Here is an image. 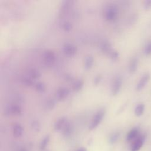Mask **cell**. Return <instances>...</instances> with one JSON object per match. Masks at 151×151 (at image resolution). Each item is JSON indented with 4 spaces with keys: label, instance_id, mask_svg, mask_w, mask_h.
Here are the masks:
<instances>
[{
    "label": "cell",
    "instance_id": "6da1fadb",
    "mask_svg": "<svg viewBox=\"0 0 151 151\" xmlns=\"http://www.w3.org/2000/svg\"><path fill=\"white\" fill-rule=\"evenodd\" d=\"M119 16V9L115 4H110L106 7L104 11V17L108 21L116 20Z\"/></svg>",
    "mask_w": 151,
    "mask_h": 151
},
{
    "label": "cell",
    "instance_id": "7a4b0ae2",
    "mask_svg": "<svg viewBox=\"0 0 151 151\" xmlns=\"http://www.w3.org/2000/svg\"><path fill=\"white\" fill-rule=\"evenodd\" d=\"M105 113H106L105 110L102 109L99 110L96 113V115L93 117V119L89 126V130H92L94 129L95 128H96L99 126V125L102 121V120L104 116Z\"/></svg>",
    "mask_w": 151,
    "mask_h": 151
},
{
    "label": "cell",
    "instance_id": "3957f363",
    "mask_svg": "<svg viewBox=\"0 0 151 151\" xmlns=\"http://www.w3.org/2000/svg\"><path fill=\"white\" fill-rule=\"evenodd\" d=\"M122 83L123 80L120 76H117L115 77L111 87L112 94L113 96H116L119 93L122 86Z\"/></svg>",
    "mask_w": 151,
    "mask_h": 151
},
{
    "label": "cell",
    "instance_id": "277c9868",
    "mask_svg": "<svg viewBox=\"0 0 151 151\" xmlns=\"http://www.w3.org/2000/svg\"><path fill=\"white\" fill-rule=\"evenodd\" d=\"M145 138V135H139L137 138L133 140V142L130 146V151H139L142 147Z\"/></svg>",
    "mask_w": 151,
    "mask_h": 151
},
{
    "label": "cell",
    "instance_id": "5b68a950",
    "mask_svg": "<svg viewBox=\"0 0 151 151\" xmlns=\"http://www.w3.org/2000/svg\"><path fill=\"white\" fill-rule=\"evenodd\" d=\"M43 60L46 66H51L53 65L56 60L54 52L51 50H46L43 54Z\"/></svg>",
    "mask_w": 151,
    "mask_h": 151
},
{
    "label": "cell",
    "instance_id": "8992f818",
    "mask_svg": "<svg viewBox=\"0 0 151 151\" xmlns=\"http://www.w3.org/2000/svg\"><path fill=\"white\" fill-rule=\"evenodd\" d=\"M22 113L21 107L18 104H12L7 106L4 109V114L6 115L19 116Z\"/></svg>",
    "mask_w": 151,
    "mask_h": 151
},
{
    "label": "cell",
    "instance_id": "52a82bcc",
    "mask_svg": "<svg viewBox=\"0 0 151 151\" xmlns=\"http://www.w3.org/2000/svg\"><path fill=\"white\" fill-rule=\"evenodd\" d=\"M64 54L69 57L74 56L77 52V47L71 43H66L63 45L62 48Z\"/></svg>",
    "mask_w": 151,
    "mask_h": 151
},
{
    "label": "cell",
    "instance_id": "ba28073f",
    "mask_svg": "<svg viewBox=\"0 0 151 151\" xmlns=\"http://www.w3.org/2000/svg\"><path fill=\"white\" fill-rule=\"evenodd\" d=\"M70 94V90L66 87H59L56 93V99L59 101H62L65 100Z\"/></svg>",
    "mask_w": 151,
    "mask_h": 151
},
{
    "label": "cell",
    "instance_id": "9c48e42d",
    "mask_svg": "<svg viewBox=\"0 0 151 151\" xmlns=\"http://www.w3.org/2000/svg\"><path fill=\"white\" fill-rule=\"evenodd\" d=\"M150 79V74L149 73L144 74L136 85V90L137 91H141L147 84Z\"/></svg>",
    "mask_w": 151,
    "mask_h": 151
},
{
    "label": "cell",
    "instance_id": "30bf717a",
    "mask_svg": "<svg viewBox=\"0 0 151 151\" xmlns=\"http://www.w3.org/2000/svg\"><path fill=\"white\" fill-rule=\"evenodd\" d=\"M100 49L103 53L108 55H109L110 53L113 50L112 49V46L111 43L107 40L103 41L100 43Z\"/></svg>",
    "mask_w": 151,
    "mask_h": 151
},
{
    "label": "cell",
    "instance_id": "8fae6325",
    "mask_svg": "<svg viewBox=\"0 0 151 151\" xmlns=\"http://www.w3.org/2000/svg\"><path fill=\"white\" fill-rule=\"evenodd\" d=\"M67 122L68 120L66 117L59 118L54 125V130L56 131H62Z\"/></svg>",
    "mask_w": 151,
    "mask_h": 151
},
{
    "label": "cell",
    "instance_id": "7c38bea8",
    "mask_svg": "<svg viewBox=\"0 0 151 151\" xmlns=\"http://www.w3.org/2000/svg\"><path fill=\"white\" fill-rule=\"evenodd\" d=\"M139 136V129L138 127H136L131 129L126 136V140L128 142L133 141L136 138H137Z\"/></svg>",
    "mask_w": 151,
    "mask_h": 151
},
{
    "label": "cell",
    "instance_id": "4fadbf2b",
    "mask_svg": "<svg viewBox=\"0 0 151 151\" xmlns=\"http://www.w3.org/2000/svg\"><path fill=\"white\" fill-rule=\"evenodd\" d=\"M23 132L24 129L20 124L16 123L14 125L13 127V134L15 137L19 138L21 137L23 134Z\"/></svg>",
    "mask_w": 151,
    "mask_h": 151
},
{
    "label": "cell",
    "instance_id": "5bb4252c",
    "mask_svg": "<svg viewBox=\"0 0 151 151\" xmlns=\"http://www.w3.org/2000/svg\"><path fill=\"white\" fill-rule=\"evenodd\" d=\"M62 134L64 137H69L72 135L73 132V127L72 123L70 122H67L63 129L62 130Z\"/></svg>",
    "mask_w": 151,
    "mask_h": 151
},
{
    "label": "cell",
    "instance_id": "9a60e30c",
    "mask_svg": "<svg viewBox=\"0 0 151 151\" xmlns=\"http://www.w3.org/2000/svg\"><path fill=\"white\" fill-rule=\"evenodd\" d=\"M138 67V59L137 57H133L130 62L129 65V72L131 74L135 73Z\"/></svg>",
    "mask_w": 151,
    "mask_h": 151
},
{
    "label": "cell",
    "instance_id": "2e32d148",
    "mask_svg": "<svg viewBox=\"0 0 151 151\" xmlns=\"http://www.w3.org/2000/svg\"><path fill=\"white\" fill-rule=\"evenodd\" d=\"M94 58L92 55H88L84 59V66L86 70H90L93 65Z\"/></svg>",
    "mask_w": 151,
    "mask_h": 151
},
{
    "label": "cell",
    "instance_id": "e0dca14e",
    "mask_svg": "<svg viewBox=\"0 0 151 151\" xmlns=\"http://www.w3.org/2000/svg\"><path fill=\"white\" fill-rule=\"evenodd\" d=\"M29 74V76H30L31 78H32L34 80L39 79L42 76L40 72L36 68H31V69H30Z\"/></svg>",
    "mask_w": 151,
    "mask_h": 151
},
{
    "label": "cell",
    "instance_id": "ac0fdd59",
    "mask_svg": "<svg viewBox=\"0 0 151 151\" xmlns=\"http://www.w3.org/2000/svg\"><path fill=\"white\" fill-rule=\"evenodd\" d=\"M84 86V81L82 79L77 80L72 85V89L74 92H79L82 90Z\"/></svg>",
    "mask_w": 151,
    "mask_h": 151
},
{
    "label": "cell",
    "instance_id": "d6986e66",
    "mask_svg": "<svg viewBox=\"0 0 151 151\" xmlns=\"http://www.w3.org/2000/svg\"><path fill=\"white\" fill-rule=\"evenodd\" d=\"M21 83L26 86L30 87L33 85H35L36 83L34 82V80L31 78L30 76H26V77H23L21 79Z\"/></svg>",
    "mask_w": 151,
    "mask_h": 151
},
{
    "label": "cell",
    "instance_id": "ffe728a7",
    "mask_svg": "<svg viewBox=\"0 0 151 151\" xmlns=\"http://www.w3.org/2000/svg\"><path fill=\"white\" fill-rule=\"evenodd\" d=\"M145 104H143V103H140L138 104L135 108V110H134V113L135 115L136 116H140L143 114V112L145 111Z\"/></svg>",
    "mask_w": 151,
    "mask_h": 151
},
{
    "label": "cell",
    "instance_id": "44dd1931",
    "mask_svg": "<svg viewBox=\"0 0 151 151\" xmlns=\"http://www.w3.org/2000/svg\"><path fill=\"white\" fill-rule=\"evenodd\" d=\"M56 99H54L53 98H50L47 100V102L45 104V107L47 110H51L54 109V107L56 106Z\"/></svg>",
    "mask_w": 151,
    "mask_h": 151
},
{
    "label": "cell",
    "instance_id": "7402d4cb",
    "mask_svg": "<svg viewBox=\"0 0 151 151\" xmlns=\"http://www.w3.org/2000/svg\"><path fill=\"white\" fill-rule=\"evenodd\" d=\"M35 89L38 92L43 93L46 90V84L42 82H38L35 84Z\"/></svg>",
    "mask_w": 151,
    "mask_h": 151
},
{
    "label": "cell",
    "instance_id": "603a6c76",
    "mask_svg": "<svg viewBox=\"0 0 151 151\" xmlns=\"http://www.w3.org/2000/svg\"><path fill=\"white\" fill-rule=\"evenodd\" d=\"M50 141V136L49 135H47L42 140L40 145V148L41 150H44L46 148V147L47 146L49 143Z\"/></svg>",
    "mask_w": 151,
    "mask_h": 151
},
{
    "label": "cell",
    "instance_id": "cb8c5ba5",
    "mask_svg": "<svg viewBox=\"0 0 151 151\" xmlns=\"http://www.w3.org/2000/svg\"><path fill=\"white\" fill-rule=\"evenodd\" d=\"M120 137V133L119 132H115L112 133L109 137V142L111 144H114L115 143L118 139H119Z\"/></svg>",
    "mask_w": 151,
    "mask_h": 151
},
{
    "label": "cell",
    "instance_id": "d4e9b609",
    "mask_svg": "<svg viewBox=\"0 0 151 151\" xmlns=\"http://www.w3.org/2000/svg\"><path fill=\"white\" fill-rule=\"evenodd\" d=\"M31 126L32 129H33L34 130H35V131H36V132L40 131V128H41V126H40V122H39L38 120H33V121L31 122Z\"/></svg>",
    "mask_w": 151,
    "mask_h": 151
},
{
    "label": "cell",
    "instance_id": "484cf974",
    "mask_svg": "<svg viewBox=\"0 0 151 151\" xmlns=\"http://www.w3.org/2000/svg\"><path fill=\"white\" fill-rule=\"evenodd\" d=\"M63 29L65 31H70L73 29V25L69 21H65L62 26Z\"/></svg>",
    "mask_w": 151,
    "mask_h": 151
},
{
    "label": "cell",
    "instance_id": "4316f807",
    "mask_svg": "<svg viewBox=\"0 0 151 151\" xmlns=\"http://www.w3.org/2000/svg\"><path fill=\"white\" fill-rule=\"evenodd\" d=\"M72 2V1H63L62 6H61L62 10L63 11H67L69 9Z\"/></svg>",
    "mask_w": 151,
    "mask_h": 151
},
{
    "label": "cell",
    "instance_id": "83f0119b",
    "mask_svg": "<svg viewBox=\"0 0 151 151\" xmlns=\"http://www.w3.org/2000/svg\"><path fill=\"white\" fill-rule=\"evenodd\" d=\"M109 56H110V58L112 59V60L117 61L119 57V53L117 51L113 50Z\"/></svg>",
    "mask_w": 151,
    "mask_h": 151
},
{
    "label": "cell",
    "instance_id": "f1b7e54d",
    "mask_svg": "<svg viewBox=\"0 0 151 151\" xmlns=\"http://www.w3.org/2000/svg\"><path fill=\"white\" fill-rule=\"evenodd\" d=\"M143 53L145 55L151 54V42L148 43L145 47Z\"/></svg>",
    "mask_w": 151,
    "mask_h": 151
},
{
    "label": "cell",
    "instance_id": "f546056e",
    "mask_svg": "<svg viewBox=\"0 0 151 151\" xmlns=\"http://www.w3.org/2000/svg\"><path fill=\"white\" fill-rule=\"evenodd\" d=\"M151 8V0H146L143 2V9L145 10H149Z\"/></svg>",
    "mask_w": 151,
    "mask_h": 151
},
{
    "label": "cell",
    "instance_id": "4dcf8cb0",
    "mask_svg": "<svg viewBox=\"0 0 151 151\" xmlns=\"http://www.w3.org/2000/svg\"><path fill=\"white\" fill-rule=\"evenodd\" d=\"M102 76L101 74H98L97 75L94 79V84L96 85V86H97L100 82H101L102 80Z\"/></svg>",
    "mask_w": 151,
    "mask_h": 151
},
{
    "label": "cell",
    "instance_id": "1f68e13d",
    "mask_svg": "<svg viewBox=\"0 0 151 151\" xmlns=\"http://www.w3.org/2000/svg\"><path fill=\"white\" fill-rule=\"evenodd\" d=\"M64 79L66 80V81L67 82H70L72 80H73V77L72 75H70V74H66L64 76Z\"/></svg>",
    "mask_w": 151,
    "mask_h": 151
},
{
    "label": "cell",
    "instance_id": "d6a6232c",
    "mask_svg": "<svg viewBox=\"0 0 151 151\" xmlns=\"http://www.w3.org/2000/svg\"><path fill=\"white\" fill-rule=\"evenodd\" d=\"M76 151H87V149L86 148H84V147H81V148H79Z\"/></svg>",
    "mask_w": 151,
    "mask_h": 151
},
{
    "label": "cell",
    "instance_id": "836d02e7",
    "mask_svg": "<svg viewBox=\"0 0 151 151\" xmlns=\"http://www.w3.org/2000/svg\"><path fill=\"white\" fill-rule=\"evenodd\" d=\"M19 151H28V150L25 148H22V149H20Z\"/></svg>",
    "mask_w": 151,
    "mask_h": 151
}]
</instances>
